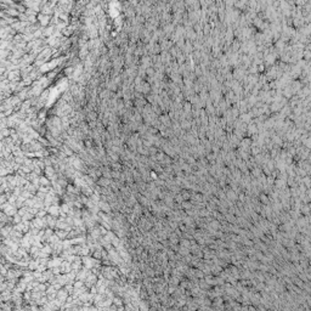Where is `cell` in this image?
Returning <instances> with one entry per match:
<instances>
[{
    "label": "cell",
    "mask_w": 311,
    "mask_h": 311,
    "mask_svg": "<svg viewBox=\"0 0 311 311\" xmlns=\"http://www.w3.org/2000/svg\"><path fill=\"white\" fill-rule=\"evenodd\" d=\"M38 20H39V22H40V24H42V26H46V24H49L50 17H49V15L40 14V15L38 16Z\"/></svg>",
    "instance_id": "6da1fadb"
}]
</instances>
